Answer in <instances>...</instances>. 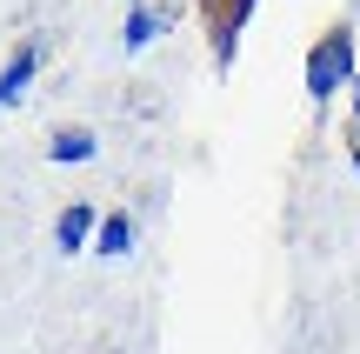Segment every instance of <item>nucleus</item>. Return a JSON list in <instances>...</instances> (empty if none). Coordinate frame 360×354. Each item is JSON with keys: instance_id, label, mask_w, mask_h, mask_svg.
Here are the masks:
<instances>
[{"instance_id": "f257e3e1", "label": "nucleus", "mask_w": 360, "mask_h": 354, "mask_svg": "<svg viewBox=\"0 0 360 354\" xmlns=\"http://www.w3.org/2000/svg\"><path fill=\"white\" fill-rule=\"evenodd\" d=\"M340 80H354V27H334V34H321V47L307 53V94L314 101H334Z\"/></svg>"}, {"instance_id": "f03ea898", "label": "nucleus", "mask_w": 360, "mask_h": 354, "mask_svg": "<svg viewBox=\"0 0 360 354\" xmlns=\"http://www.w3.org/2000/svg\"><path fill=\"white\" fill-rule=\"evenodd\" d=\"M94 234H101V227H94V208H87V201H74V208H67L60 221H53V241H60V254H74V248H87Z\"/></svg>"}, {"instance_id": "7ed1b4c3", "label": "nucleus", "mask_w": 360, "mask_h": 354, "mask_svg": "<svg viewBox=\"0 0 360 354\" xmlns=\"http://www.w3.org/2000/svg\"><path fill=\"white\" fill-rule=\"evenodd\" d=\"M34 61H40V47H34V40H27V47L13 53L7 67H0V107H13V101H20V94H27V80H34Z\"/></svg>"}, {"instance_id": "20e7f679", "label": "nucleus", "mask_w": 360, "mask_h": 354, "mask_svg": "<svg viewBox=\"0 0 360 354\" xmlns=\"http://www.w3.org/2000/svg\"><path fill=\"white\" fill-rule=\"evenodd\" d=\"M47 154L60 160V167H67V160H94V134H87V127H67V134H53Z\"/></svg>"}, {"instance_id": "39448f33", "label": "nucleus", "mask_w": 360, "mask_h": 354, "mask_svg": "<svg viewBox=\"0 0 360 354\" xmlns=\"http://www.w3.org/2000/svg\"><path fill=\"white\" fill-rule=\"evenodd\" d=\"M94 248H101V254H127V248H134V221H127V214H114V221H101V234H94Z\"/></svg>"}, {"instance_id": "423d86ee", "label": "nucleus", "mask_w": 360, "mask_h": 354, "mask_svg": "<svg viewBox=\"0 0 360 354\" xmlns=\"http://www.w3.org/2000/svg\"><path fill=\"white\" fill-rule=\"evenodd\" d=\"M154 34H160V13H154V7L127 13V27H120V40H127V53H134V47H147V40H154Z\"/></svg>"}, {"instance_id": "0eeeda50", "label": "nucleus", "mask_w": 360, "mask_h": 354, "mask_svg": "<svg viewBox=\"0 0 360 354\" xmlns=\"http://www.w3.org/2000/svg\"><path fill=\"white\" fill-rule=\"evenodd\" d=\"M354 87H360V80H354ZM354 134H360V107H354Z\"/></svg>"}]
</instances>
